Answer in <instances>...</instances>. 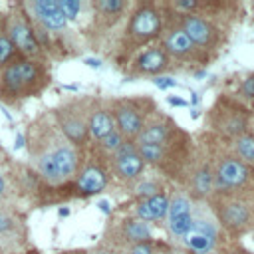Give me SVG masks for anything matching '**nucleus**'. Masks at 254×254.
Listing matches in <instances>:
<instances>
[{"label":"nucleus","instance_id":"e433bc0d","mask_svg":"<svg viewBox=\"0 0 254 254\" xmlns=\"http://www.w3.org/2000/svg\"><path fill=\"white\" fill-rule=\"evenodd\" d=\"M16 254H44V252L38 250V248H34V246H30L28 250H22V252H16Z\"/></svg>","mask_w":254,"mask_h":254},{"label":"nucleus","instance_id":"9d476101","mask_svg":"<svg viewBox=\"0 0 254 254\" xmlns=\"http://www.w3.org/2000/svg\"><path fill=\"white\" fill-rule=\"evenodd\" d=\"M226 16H236V14H218V16H208V14H179L177 18L181 22V28L185 34L190 38V42L206 52L208 56L216 58L218 52L226 46L228 42V32H230V20Z\"/></svg>","mask_w":254,"mask_h":254},{"label":"nucleus","instance_id":"c9c22d12","mask_svg":"<svg viewBox=\"0 0 254 254\" xmlns=\"http://www.w3.org/2000/svg\"><path fill=\"white\" fill-rule=\"evenodd\" d=\"M56 254H87V248H65V250H60Z\"/></svg>","mask_w":254,"mask_h":254},{"label":"nucleus","instance_id":"dca6fc26","mask_svg":"<svg viewBox=\"0 0 254 254\" xmlns=\"http://www.w3.org/2000/svg\"><path fill=\"white\" fill-rule=\"evenodd\" d=\"M4 18H6V30H8V36L14 44V48L18 50L20 58H26V60H36V62H50L44 54V50L40 48L38 40H36V34H34V28H32V22L22 6V2H12L8 6V10L4 12ZM52 64V62H50Z\"/></svg>","mask_w":254,"mask_h":254},{"label":"nucleus","instance_id":"423d86ee","mask_svg":"<svg viewBox=\"0 0 254 254\" xmlns=\"http://www.w3.org/2000/svg\"><path fill=\"white\" fill-rule=\"evenodd\" d=\"M135 145L145 165L167 179L173 187H181L196 153V139L185 129L161 145Z\"/></svg>","mask_w":254,"mask_h":254},{"label":"nucleus","instance_id":"20e7f679","mask_svg":"<svg viewBox=\"0 0 254 254\" xmlns=\"http://www.w3.org/2000/svg\"><path fill=\"white\" fill-rule=\"evenodd\" d=\"M196 141L208 155L214 177V192L254 200V167L236 159L226 141H220L206 131L200 133Z\"/></svg>","mask_w":254,"mask_h":254},{"label":"nucleus","instance_id":"f3484780","mask_svg":"<svg viewBox=\"0 0 254 254\" xmlns=\"http://www.w3.org/2000/svg\"><path fill=\"white\" fill-rule=\"evenodd\" d=\"M190 200L194 202H206L214 194V177H212V167L208 161V155L204 147L196 141V153L194 159L179 187Z\"/></svg>","mask_w":254,"mask_h":254},{"label":"nucleus","instance_id":"39448f33","mask_svg":"<svg viewBox=\"0 0 254 254\" xmlns=\"http://www.w3.org/2000/svg\"><path fill=\"white\" fill-rule=\"evenodd\" d=\"M52 85V64L20 58L0 69V103L22 107Z\"/></svg>","mask_w":254,"mask_h":254},{"label":"nucleus","instance_id":"393cba45","mask_svg":"<svg viewBox=\"0 0 254 254\" xmlns=\"http://www.w3.org/2000/svg\"><path fill=\"white\" fill-rule=\"evenodd\" d=\"M87 127H89V139L99 141L105 135H109L115 125L109 115L105 97L101 95H91V105H89V117H87Z\"/></svg>","mask_w":254,"mask_h":254},{"label":"nucleus","instance_id":"f03ea898","mask_svg":"<svg viewBox=\"0 0 254 254\" xmlns=\"http://www.w3.org/2000/svg\"><path fill=\"white\" fill-rule=\"evenodd\" d=\"M22 6L32 22L36 40L50 62L77 58L85 50L81 34L64 18L56 0H24Z\"/></svg>","mask_w":254,"mask_h":254},{"label":"nucleus","instance_id":"6ab92c4d","mask_svg":"<svg viewBox=\"0 0 254 254\" xmlns=\"http://www.w3.org/2000/svg\"><path fill=\"white\" fill-rule=\"evenodd\" d=\"M192 208L194 200H190L179 187H169V208L165 216V228L169 234V242L181 244L192 224Z\"/></svg>","mask_w":254,"mask_h":254},{"label":"nucleus","instance_id":"6e6552de","mask_svg":"<svg viewBox=\"0 0 254 254\" xmlns=\"http://www.w3.org/2000/svg\"><path fill=\"white\" fill-rule=\"evenodd\" d=\"M159 12H161V34H159V44L165 48L177 69L185 67H206L214 58L196 48L190 38L185 34L181 28V22L177 18V12L167 4V2H157Z\"/></svg>","mask_w":254,"mask_h":254},{"label":"nucleus","instance_id":"c756f323","mask_svg":"<svg viewBox=\"0 0 254 254\" xmlns=\"http://www.w3.org/2000/svg\"><path fill=\"white\" fill-rule=\"evenodd\" d=\"M107 250L111 254H157V238L151 242H141V244L127 246V248H107Z\"/></svg>","mask_w":254,"mask_h":254},{"label":"nucleus","instance_id":"bb28decb","mask_svg":"<svg viewBox=\"0 0 254 254\" xmlns=\"http://www.w3.org/2000/svg\"><path fill=\"white\" fill-rule=\"evenodd\" d=\"M16 60H20V54H18V50L14 48V44L8 36L4 12H0V69L6 67L12 62H16Z\"/></svg>","mask_w":254,"mask_h":254},{"label":"nucleus","instance_id":"c85d7f7f","mask_svg":"<svg viewBox=\"0 0 254 254\" xmlns=\"http://www.w3.org/2000/svg\"><path fill=\"white\" fill-rule=\"evenodd\" d=\"M95 145H97V149L105 155V157H109V155H113L115 151H119L125 143H127V139L117 131V129H113L109 135H105L103 139H99V141H93Z\"/></svg>","mask_w":254,"mask_h":254},{"label":"nucleus","instance_id":"7ed1b4c3","mask_svg":"<svg viewBox=\"0 0 254 254\" xmlns=\"http://www.w3.org/2000/svg\"><path fill=\"white\" fill-rule=\"evenodd\" d=\"M161 34V12L155 0H137L129 10L117 40L109 52V60L115 69L123 71L127 64L147 46L159 42Z\"/></svg>","mask_w":254,"mask_h":254},{"label":"nucleus","instance_id":"4be33fe9","mask_svg":"<svg viewBox=\"0 0 254 254\" xmlns=\"http://www.w3.org/2000/svg\"><path fill=\"white\" fill-rule=\"evenodd\" d=\"M181 129L183 127H179V123L171 115H167L161 109H157L147 119V123L143 125V129H141L139 137L135 139V143H139V145H161V143L173 139Z\"/></svg>","mask_w":254,"mask_h":254},{"label":"nucleus","instance_id":"f8f14e48","mask_svg":"<svg viewBox=\"0 0 254 254\" xmlns=\"http://www.w3.org/2000/svg\"><path fill=\"white\" fill-rule=\"evenodd\" d=\"M206 202L216 222L220 224L224 236H228L230 240L254 232V200L214 192Z\"/></svg>","mask_w":254,"mask_h":254},{"label":"nucleus","instance_id":"473e14b6","mask_svg":"<svg viewBox=\"0 0 254 254\" xmlns=\"http://www.w3.org/2000/svg\"><path fill=\"white\" fill-rule=\"evenodd\" d=\"M214 254H254V252L248 250L246 246H242L238 240H226Z\"/></svg>","mask_w":254,"mask_h":254},{"label":"nucleus","instance_id":"a211bd4d","mask_svg":"<svg viewBox=\"0 0 254 254\" xmlns=\"http://www.w3.org/2000/svg\"><path fill=\"white\" fill-rule=\"evenodd\" d=\"M0 246L6 254H16L30 248L28 216L18 204L0 206Z\"/></svg>","mask_w":254,"mask_h":254},{"label":"nucleus","instance_id":"f257e3e1","mask_svg":"<svg viewBox=\"0 0 254 254\" xmlns=\"http://www.w3.org/2000/svg\"><path fill=\"white\" fill-rule=\"evenodd\" d=\"M28 169L48 187H60L75 179L81 151L73 147L58 127L50 109L38 111L24 129Z\"/></svg>","mask_w":254,"mask_h":254},{"label":"nucleus","instance_id":"5701e85b","mask_svg":"<svg viewBox=\"0 0 254 254\" xmlns=\"http://www.w3.org/2000/svg\"><path fill=\"white\" fill-rule=\"evenodd\" d=\"M121 187H123V192L127 194L129 202H135V200H143V198H149V196L167 192L171 185L167 183V179H163L159 173H155L151 169V173L145 171L137 179H133L131 183L121 185Z\"/></svg>","mask_w":254,"mask_h":254},{"label":"nucleus","instance_id":"f704fd0d","mask_svg":"<svg viewBox=\"0 0 254 254\" xmlns=\"http://www.w3.org/2000/svg\"><path fill=\"white\" fill-rule=\"evenodd\" d=\"M87 254H111L105 246H101L99 242L95 244V246H91V248H87Z\"/></svg>","mask_w":254,"mask_h":254},{"label":"nucleus","instance_id":"7c9ffc66","mask_svg":"<svg viewBox=\"0 0 254 254\" xmlns=\"http://www.w3.org/2000/svg\"><path fill=\"white\" fill-rule=\"evenodd\" d=\"M234 95H236L238 99H242L244 103H246V101H254V73L246 75V77L238 83Z\"/></svg>","mask_w":254,"mask_h":254},{"label":"nucleus","instance_id":"a878e982","mask_svg":"<svg viewBox=\"0 0 254 254\" xmlns=\"http://www.w3.org/2000/svg\"><path fill=\"white\" fill-rule=\"evenodd\" d=\"M226 143H228V147L236 159L254 167V133L252 131H248V133H244L232 141H226Z\"/></svg>","mask_w":254,"mask_h":254},{"label":"nucleus","instance_id":"ddd939ff","mask_svg":"<svg viewBox=\"0 0 254 254\" xmlns=\"http://www.w3.org/2000/svg\"><path fill=\"white\" fill-rule=\"evenodd\" d=\"M89 105H91V95H69L62 99L58 105L50 107V113L54 115L62 133L79 151L85 149L87 143L91 141L87 127Z\"/></svg>","mask_w":254,"mask_h":254},{"label":"nucleus","instance_id":"1a4fd4ad","mask_svg":"<svg viewBox=\"0 0 254 254\" xmlns=\"http://www.w3.org/2000/svg\"><path fill=\"white\" fill-rule=\"evenodd\" d=\"M252 109L232 93H218L204 115V131L220 141H232L250 131Z\"/></svg>","mask_w":254,"mask_h":254},{"label":"nucleus","instance_id":"72a5a7b5","mask_svg":"<svg viewBox=\"0 0 254 254\" xmlns=\"http://www.w3.org/2000/svg\"><path fill=\"white\" fill-rule=\"evenodd\" d=\"M153 83H155L157 87H161V89H167V87L177 85V81H175L173 77H155V79H153Z\"/></svg>","mask_w":254,"mask_h":254},{"label":"nucleus","instance_id":"4468645a","mask_svg":"<svg viewBox=\"0 0 254 254\" xmlns=\"http://www.w3.org/2000/svg\"><path fill=\"white\" fill-rule=\"evenodd\" d=\"M224 242V232L216 222L208 202H194L192 224L187 236L181 240V246L192 254H214Z\"/></svg>","mask_w":254,"mask_h":254},{"label":"nucleus","instance_id":"9b49d317","mask_svg":"<svg viewBox=\"0 0 254 254\" xmlns=\"http://www.w3.org/2000/svg\"><path fill=\"white\" fill-rule=\"evenodd\" d=\"M109 115L113 119L115 129L127 139L133 141L139 137L147 119L159 109L157 101L151 95H121V97H105Z\"/></svg>","mask_w":254,"mask_h":254},{"label":"nucleus","instance_id":"aec40b11","mask_svg":"<svg viewBox=\"0 0 254 254\" xmlns=\"http://www.w3.org/2000/svg\"><path fill=\"white\" fill-rule=\"evenodd\" d=\"M171 69H177V65L173 64L165 48L155 42L141 50L121 73H125L127 77H161V73H167Z\"/></svg>","mask_w":254,"mask_h":254},{"label":"nucleus","instance_id":"2eb2a0df","mask_svg":"<svg viewBox=\"0 0 254 254\" xmlns=\"http://www.w3.org/2000/svg\"><path fill=\"white\" fill-rule=\"evenodd\" d=\"M151 240H155V236L147 222L127 212H121V214L115 212V214H109L103 226L99 244H103L105 248H127V246H135Z\"/></svg>","mask_w":254,"mask_h":254},{"label":"nucleus","instance_id":"2f4dec72","mask_svg":"<svg viewBox=\"0 0 254 254\" xmlns=\"http://www.w3.org/2000/svg\"><path fill=\"white\" fill-rule=\"evenodd\" d=\"M157 254H192L181 244L169 242V240H157Z\"/></svg>","mask_w":254,"mask_h":254},{"label":"nucleus","instance_id":"b1692460","mask_svg":"<svg viewBox=\"0 0 254 254\" xmlns=\"http://www.w3.org/2000/svg\"><path fill=\"white\" fill-rule=\"evenodd\" d=\"M121 208L127 214H131V216H135L147 224L149 222H165L167 208H169V190L155 194V196H149V198H143V200L129 202Z\"/></svg>","mask_w":254,"mask_h":254},{"label":"nucleus","instance_id":"4c0bfd02","mask_svg":"<svg viewBox=\"0 0 254 254\" xmlns=\"http://www.w3.org/2000/svg\"><path fill=\"white\" fill-rule=\"evenodd\" d=\"M85 64H87L89 67H99V64H101V62H99V60H95V58H87V60H85Z\"/></svg>","mask_w":254,"mask_h":254},{"label":"nucleus","instance_id":"cd10ccee","mask_svg":"<svg viewBox=\"0 0 254 254\" xmlns=\"http://www.w3.org/2000/svg\"><path fill=\"white\" fill-rule=\"evenodd\" d=\"M58 2V8L62 10L64 18L73 24V22H79L81 16L87 18V10H89V2L87 0H56Z\"/></svg>","mask_w":254,"mask_h":254},{"label":"nucleus","instance_id":"0eeeda50","mask_svg":"<svg viewBox=\"0 0 254 254\" xmlns=\"http://www.w3.org/2000/svg\"><path fill=\"white\" fill-rule=\"evenodd\" d=\"M133 2L129 0H89V10L85 18V26L79 32L85 48H91L99 54L111 52L115 44V30L121 28Z\"/></svg>","mask_w":254,"mask_h":254},{"label":"nucleus","instance_id":"58836bf2","mask_svg":"<svg viewBox=\"0 0 254 254\" xmlns=\"http://www.w3.org/2000/svg\"><path fill=\"white\" fill-rule=\"evenodd\" d=\"M0 254H6V252H4V248H2V246H0Z\"/></svg>","mask_w":254,"mask_h":254},{"label":"nucleus","instance_id":"412c9836","mask_svg":"<svg viewBox=\"0 0 254 254\" xmlns=\"http://www.w3.org/2000/svg\"><path fill=\"white\" fill-rule=\"evenodd\" d=\"M107 165H109L111 181H117L119 185H127L133 179H137L141 173L147 171V165L141 159V155L137 151V145L133 141H127L119 151L109 155Z\"/></svg>","mask_w":254,"mask_h":254}]
</instances>
